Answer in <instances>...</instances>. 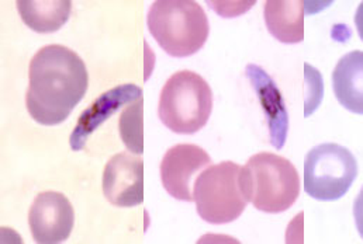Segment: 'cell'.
<instances>
[{
	"instance_id": "obj_1",
	"label": "cell",
	"mask_w": 363,
	"mask_h": 244,
	"mask_svg": "<svg viewBox=\"0 0 363 244\" xmlns=\"http://www.w3.org/2000/svg\"><path fill=\"white\" fill-rule=\"evenodd\" d=\"M88 87L89 74L82 58L64 45H47L30 62L28 114L40 125H60L85 97Z\"/></svg>"
},
{
	"instance_id": "obj_2",
	"label": "cell",
	"mask_w": 363,
	"mask_h": 244,
	"mask_svg": "<svg viewBox=\"0 0 363 244\" xmlns=\"http://www.w3.org/2000/svg\"><path fill=\"white\" fill-rule=\"evenodd\" d=\"M147 25L160 47L174 58H187L203 48L210 25L206 11L193 0H157Z\"/></svg>"
},
{
	"instance_id": "obj_3",
	"label": "cell",
	"mask_w": 363,
	"mask_h": 244,
	"mask_svg": "<svg viewBox=\"0 0 363 244\" xmlns=\"http://www.w3.org/2000/svg\"><path fill=\"white\" fill-rule=\"evenodd\" d=\"M241 187L248 202L258 211L281 214L297 201L300 177L290 161L261 152L241 167Z\"/></svg>"
},
{
	"instance_id": "obj_4",
	"label": "cell",
	"mask_w": 363,
	"mask_h": 244,
	"mask_svg": "<svg viewBox=\"0 0 363 244\" xmlns=\"http://www.w3.org/2000/svg\"><path fill=\"white\" fill-rule=\"evenodd\" d=\"M213 111V91L199 74L181 71L174 74L162 88L158 117L175 134L199 132Z\"/></svg>"
},
{
	"instance_id": "obj_5",
	"label": "cell",
	"mask_w": 363,
	"mask_h": 244,
	"mask_svg": "<svg viewBox=\"0 0 363 244\" xmlns=\"http://www.w3.org/2000/svg\"><path fill=\"white\" fill-rule=\"evenodd\" d=\"M193 201L207 223L225 225L237 221L248 205L241 187V165L221 162L204 168L196 178Z\"/></svg>"
},
{
	"instance_id": "obj_6",
	"label": "cell",
	"mask_w": 363,
	"mask_h": 244,
	"mask_svg": "<svg viewBox=\"0 0 363 244\" xmlns=\"http://www.w3.org/2000/svg\"><path fill=\"white\" fill-rule=\"evenodd\" d=\"M358 177L352 152L337 144L313 148L304 159V190L317 201H338Z\"/></svg>"
},
{
	"instance_id": "obj_7",
	"label": "cell",
	"mask_w": 363,
	"mask_h": 244,
	"mask_svg": "<svg viewBox=\"0 0 363 244\" xmlns=\"http://www.w3.org/2000/svg\"><path fill=\"white\" fill-rule=\"evenodd\" d=\"M74 223V207L64 194L45 191L35 197L28 212V226L34 242L62 243L71 236Z\"/></svg>"
},
{
	"instance_id": "obj_8",
	"label": "cell",
	"mask_w": 363,
	"mask_h": 244,
	"mask_svg": "<svg viewBox=\"0 0 363 244\" xmlns=\"http://www.w3.org/2000/svg\"><path fill=\"white\" fill-rule=\"evenodd\" d=\"M103 194L120 208H131L144 202V161L138 155L120 152L103 171Z\"/></svg>"
},
{
	"instance_id": "obj_9",
	"label": "cell",
	"mask_w": 363,
	"mask_h": 244,
	"mask_svg": "<svg viewBox=\"0 0 363 244\" xmlns=\"http://www.w3.org/2000/svg\"><path fill=\"white\" fill-rule=\"evenodd\" d=\"M211 164L210 155L197 145L179 144L161 162V180L167 192L179 201H193V175Z\"/></svg>"
},
{
	"instance_id": "obj_10",
	"label": "cell",
	"mask_w": 363,
	"mask_h": 244,
	"mask_svg": "<svg viewBox=\"0 0 363 244\" xmlns=\"http://www.w3.org/2000/svg\"><path fill=\"white\" fill-rule=\"evenodd\" d=\"M140 98H143V88L137 84H120L99 95L78 118L77 127L69 138L71 149L75 152L82 151L89 136L103 122L121 107Z\"/></svg>"
},
{
	"instance_id": "obj_11",
	"label": "cell",
	"mask_w": 363,
	"mask_h": 244,
	"mask_svg": "<svg viewBox=\"0 0 363 244\" xmlns=\"http://www.w3.org/2000/svg\"><path fill=\"white\" fill-rule=\"evenodd\" d=\"M245 75L254 86L259 103L265 111L271 144L277 151H280L286 142L289 131V115L283 95L272 78L258 65L250 64L245 69Z\"/></svg>"
},
{
	"instance_id": "obj_12",
	"label": "cell",
	"mask_w": 363,
	"mask_h": 244,
	"mask_svg": "<svg viewBox=\"0 0 363 244\" xmlns=\"http://www.w3.org/2000/svg\"><path fill=\"white\" fill-rule=\"evenodd\" d=\"M333 88L345 110L363 115V51L348 52L338 61L333 72Z\"/></svg>"
},
{
	"instance_id": "obj_13",
	"label": "cell",
	"mask_w": 363,
	"mask_h": 244,
	"mask_svg": "<svg viewBox=\"0 0 363 244\" xmlns=\"http://www.w3.org/2000/svg\"><path fill=\"white\" fill-rule=\"evenodd\" d=\"M301 0H268L265 23L273 37L283 44H297L304 40V10Z\"/></svg>"
},
{
	"instance_id": "obj_14",
	"label": "cell",
	"mask_w": 363,
	"mask_h": 244,
	"mask_svg": "<svg viewBox=\"0 0 363 244\" xmlns=\"http://www.w3.org/2000/svg\"><path fill=\"white\" fill-rule=\"evenodd\" d=\"M17 10L23 23L35 33L58 31L69 18V0H18Z\"/></svg>"
},
{
	"instance_id": "obj_15",
	"label": "cell",
	"mask_w": 363,
	"mask_h": 244,
	"mask_svg": "<svg viewBox=\"0 0 363 244\" xmlns=\"http://www.w3.org/2000/svg\"><path fill=\"white\" fill-rule=\"evenodd\" d=\"M120 136L128 151L135 155L144 152V101L131 103L123 110L118 121Z\"/></svg>"
},
{
	"instance_id": "obj_16",
	"label": "cell",
	"mask_w": 363,
	"mask_h": 244,
	"mask_svg": "<svg viewBox=\"0 0 363 244\" xmlns=\"http://www.w3.org/2000/svg\"><path fill=\"white\" fill-rule=\"evenodd\" d=\"M354 218H355L357 229L363 239V187L354 202Z\"/></svg>"
},
{
	"instance_id": "obj_17",
	"label": "cell",
	"mask_w": 363,
	"mask_h": 244,
	"mask_svg": "<svg viewBox=\"0 0 363 244\" xmlns=\"http://www.w3.org/2000/svg\"><path fill=\"white\" fill-rule=\"evenodd\" d=\"M355 25H357L359 38L363 41V1L359 4V7L357 10V14H355Z\"/></svg>"
}]
</instances>
